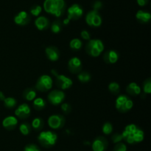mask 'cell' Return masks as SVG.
Returning a JSON list of instances; mask_svg holds the SVG:
<instances>
[{"mask_svg": "<svg viewBox=\"0 0 151 151\" xmlns=\"http://www.w3.org/2000/svg\"><path fill=\"white\" fill-rule=\"evenodd\" d=\"M123 139L128 144H136L142 142L144 139V132L139 127L134 124H128L124 129L122 133Z\"/></svg>", "mask_w": 151, "mask_h": 151, "instance_id": "obj_1", "label": "cell"}, {"mask_svg": "<svg viewBox=\"0 0 151 151\" xmlns=\"http://www.w3.org/2000/svg\"><path fill=\"white\" fill-rule=\"evenodd\" d=\"M43 7L47 13L60 17L65 8V1L64 0H45Z\"/></svg>", "mask_w": 151, "mask_h": 151, "instance_id": "obj_2", "label": "cell"}, {"mask_svg": "<svg viewBox=\"0 0 151 151\" xmlns=\"http://www.w3.org/2000/svg\"><path fill=\"white\" fill-rule=\"evenodd\" d=\"M104 50V44L103 41L100 39H90L88 40L86 50L87 53L92 57H97L103 53Z\"/></svg>", "mask_w": 151, "mask_h": 151, "instance_id": "obj_3", "label": "cell"}, {"mask_svg": "<svg viewBox=\"0 0 151 151\" xmlns=\"http://www.w3.org/2000/svg\"><path fill=\"white\" fill-rule=\"evenodd\" d=\"M58 136L55 133L50 130L42 131L38 136V140L39 143L44 147H50L55 144L57 142Z\"/></svg>", "mask_w": 151, "mask_h": 151, "instance_id": "obj_4", "label": "cell"}, {"mask_svg": "<svg viewBox=\"0 0 151 151\" xmlns=\"http://www.w3.org/2000/svg\"><path fill=\"white\" fill-rule=\"evenodd\" d=\"M115 106L119 112L125 113L130 110L133 107L134 103H133L132 100L130 99L128 96H125V95H120L116 99Z\"/></svg>", "mask_w": 151, "mask_h": 151, "instance_id": "obj_5", "label": "cell"}, {"mask_svg": "<svg viewBox=\"0 0 151 151\" xmlns=\"http://www.w3.org/2000/svg\"><path fill=\"white\" fill-rule=\"evenodd\" d=\"M52 79L48 75H42L37 81L35 87L41 92H45L50 90L52 87Z\"/></svg>", "mask_w": 151, "mask_h": 151, "instance_id": "obj_6", "label": "cell"}, {"mask_svg": "<svg viewBox=\"0 0 151 151\" xmlns=\"http://www.w3.org/2000/svg\"><path fill=\"white\" fill-rule=\"evenodd\" d=\"M86 22L89 26L97 28L102 24V18L97 10H93L88 12L86 16Z\"/></svg>", "mask_w": 151, "mask_h": 151, "instance_id": "obj_7", "label": "cell"}, {"mask_svg": "<svg viewBox=\"0 0 151 151\" xmlns=\"http://www.w3.org/2000/svg\"><path fill=\"white\" fill-rule=\"evenodd\" d=\"M83 14V10L78 4H73L68 8L67 16L69 20H78Z\"/></svg>", "mask_w": 151, "mask_h": 151, "instance_id": "obj_8", "label": "cell"}, {"mask_svg": "<svg viewBox=\"0 0 151 151\" xmlns=\"http://www.w3.org/2000/svg\"><path fill=\"white\" fill-rule=\"evenodd\" d=\"M48 100L52 105H58L62 104L65 99V94L62 90H54L48 94Z\"/></svg>", "mask_w": 151, "mask_h": 151, "instance_id": "obj_9", "label": "cell"}, {"mask_svg": "<svg viewBox=\"0 0 151 151\" xmlns=\"http://www.w3.org/2000/svg\"><path fill=\"white\" fill-rule=\"evenodd\" d=\"M47 122H48L50 127L54 129V130H58V129L61 128L64 125L65 120L62 115H58V114H54L49 117Z\"/></svg>", "mask_w": 151, "mask_h": 151, "instance_id": "obj_10", "label": "cell"}, {"mask_svg": "<svg viewBox=\"0 0 151 151\" xmlns=\"http://www.w3.org/2000/svg\"><path fill=\"white\" fill-rule=\"evenodd\" d=\"M55 83L56 85L60 88L61 90H66V89L70 88L73 84L72 80L69 77L66 76L65 75H61V74H58L56 76Z\"/></svg>", "mask_w": 151, "mask_h": 151, "instance_id": "obj_11", "label": "cell"}, {"mask_svg": "<svg viewBox=\"0 0 151 151\" xmlns=\"http://www.w3.org/2000/svg\"><path fill=\"white\" fill-rule=\"evenodd\" d=\"M30 112L31 110L29 105L27 104H22L16 109L15 115L21 119H24L29 117V115H30Z\"/></svg>", "mask_w": 151, "mask_h": 151, "instance_id": "obj_12", "label": "cell"}, {"mask_svg": "<svg viewBox=\"0 0 151 151\" xmlns=\"http://www.w3.org/2000/svg\"><path fill=\"white\" fill-rule=\"evenodd\" d=\"M30 21V16L29 13L26 11H20L16 14L14 17V22L18 25H27Z\"/></svg>", "mask_w": 151, "mask_h": 151, "instance_id": "obj_13", "label": "cell"}, {"mask_svg": "<svg viewBox=\"0 0 151 151\" xmlns=\"http://www.w3.org/2000/svg\"><path fill=\"white\" fill-rule=\"evenodd\" d=\"M107 147V141L103 137H97L94 139L91 145L93 151H106Z\"/></svg>", "mask_w": 151, "mask_h": 151, "instance_id": "obj_14", "label": "cell"}, {"mask_svg": "<svg viewBox=\"0 0 151 151\" xmlns=\"http://www.w3.org/2000/svg\"><path fill=\"white\" fill-rule=\"evenodd\" d=\"M68 67L69 70L73 73H80L82 68V62L78 57H72L68 62Z\"/></svg>", "mask_w": 151, "mask_h": 151, "instance_id": "obj_15", "label": "cell"}, {"mask_svg": "<svg viewBox=\"0 0 151 151\" xmlns=\"http://www.w3.org/2000/svg\"><path fill=\"white\" fill-rule=\"evenodd\" d=\"M118 59H119V55H118L117 52L114 50L106 52L103 56V59L108 64L116 63L118 61Z\"/></svg>", "mask_w": 151, "mask_h": 151, "instance_id": "obj_16", "label": "cell"}, {"mask_svg": "<svg viewBox=\"0 0 151 151\" xmlns=\"http://www.w3.org/2000/svg\"><path fill=\"white\" fill-rule=\"evenodd\" d=\"M18 124V119L13 115L7 116L2 121V125L7 130H13Z\"/></svg>", "mask_w": 151, "mask_h": 151, "instance_id": "obj_17", "label": "cell"}, {"mask_svg": "<svg viewBox=\"0 0 151 151\" xmlns=\"http://www.w3.org/2000/svg\"><path fill=\"white\" fill-rule=\"evenodd\" d=\"M45 53L47 58L52 62H55L59 59V52L56 47L53 46H49L45 49Z\"/></svg>", "mask_w": 151, "mask_h": 151, "instance_id": "obj_18", "label": "cell"}, {"mask_svg": "<svg viewBox=\"0 0 151 151\" xmlns=\"http://www.w3.org/2000/svg\"><path fill=\"white\" fill-rule=\"evenodd\" d=\"M35 25L39 30H43L48 28L50 25V22H49V19L45 16H38L35 19Z\"/></svg>", "mask_w": 151, "mask_h": 151, "instance_id": "obj_19", "label": "cell"}, {"mask_svg": "<svg viewBox=\"0 0 151 151\" xmlns=\"http://www.w3.org/2000/svg\"><path fill=\"white\" fill-rule=\"evenodd\" d=\"M136 18L139 22H142V23H147V22H150L151 14L149 12L139 10L137 11V14H136Z\"/></svg>", "mask_w": 151, "mask_h": 151, "instance_id": "obj_20", "label": "cell"}, {"mask_svg": "<svg viewBox=\"0 0 151 151\" xmlns=\"http://www.w3.org/2000/svg\"><path fill=\"white\" fill-rule=\"evenodd\" d=\"M127 92L133 96H137L141 93V87L135 82H131L127 86Z\"/></svg>", "mask_w": 151, "mask_h": 151, "instance_id": "obj_21", "label": "cell"}, {"mask_svg": "<svg viewBox=\"0 0 151 151\" xmlns=\"http://www.w3.org/2000/svg\"><path fill=\"white\" fill-rule=\"evenodd\" d=\"M36 97V92L32 88H28L24 92V98L27 101H32Z\"/></svg>", "mask_w": 151, "mask_h": 151, "instance_id": "obj_22", "label": "cell"}, {"mask_svg": "<svg viewBox=\"0 0 151 151\" xmlns=\"http://www.w3.org/2000/svg\"><path fill=\"white\" fill-rule=\"evenodd\" d=\"M32 127L35 129V130H40L44 127V121L42 118L37 117L35 118L32 121Z\"/></svg>", "mask_w": 151, "mask_h": 151, "instance_id": "obj_23", "label": "cell"}, {"mask_svg": "<svg viewBox=\"0 0 151 151\" xmlns=\"http://www.w3.org/2000/svg\"><path fill=\"white\" fill-rule=\"evenodd\" d=\"M45 106L46 102L42 98H36L33 100V107L36 110H42L45 107Z\"/></svg>", "mask_w": 151, "mask_h": 151, "instance_id": "obj_24", "label": "cell"}, {"mask_svg": "<svg viewBox=\"0 0 151 151\" xmlns=\"http://www.w3.org/2000/svg\"><path fill=\"white\" fill-rule=\"evenodd\" d=\"M30 130L31 126L27 122L22 123L19 126V131L24 136H27V135H29V133H30Z\"/></svg>", "mask_w": 151, "mask_h": 151, "instance_id": "obj_25", "label": "cell"}, {"mask_svg": "<svg viewBox=\"0 0 151 151\" xmlns=\"http://www.w3.org/2000/svg\"><path fill=\"white\" fill-rule=\"evenodd\" d=\"M78 78L81 82L86 83L91 80V75L88 72H81L78 73Z\"/></svg>", "mask_w": 151, "mask_h": 151, "instance_id": "obj_26", "label": "cell"}, {"mask_svg": "<svg viewBox=\"0 0 151 151\" xmlns=\"http://www.w3.org/2000/svg\"><path fill=\"white\" fill-rule=\"evenodd\" d=\"M69 45H70V47L73 50H80L82 47V41H81V39L78 38H73V39L71 40L70 43H69Z\"/></svg>", "mask_w": 151, "mask_h": 151, "instance_id": "obj_27", "label": "cell"}, {"mask_svg": "<svg viewBox=\"0 0 151 151\" xmlns=\"http://www.w3.org/2000/svg\"><path fill=\"white\" fill-rule=\"evenodd\" d=\"M109 90L113 94H118L119 93V90H120V87H119L118 83L113 81L109 84Z\"/></svg>", "mask_w": 151, "mask_h": 151, "instance_id": "obj_28", "label": "cell"}, {"mask_svg": "<svg viewBox=\"0 0 151 151\" xmlns=\"http://www.w3.org/2000/svg\"><path fill=\"white\" fill-rule=\"evenodd\" d=\"M4 103L7 107L13 108L16 105V100L13 97H5L4 99Z\"/></svg>", "mask_w": 151, "mask_h": 151, "instance_id": "obj_29", "label": "cell"}, {"mask_svg": "<svg viewBox=\"0 0 151 151\" xmlns=\"http://www.w3.org/2000/svg\"><path fill=\"white\" fill-rule=\"evenodd\" d=\"M103 133L106 135H109L113 131V126L110 122H106L103 126Z\"/></svg>", "mask_w": 151, "mask_h": 151, "instance_id": "obj_30", "label": "cell"}, {"mask_svg": "<svg viewBox=\"0 0 151 151\" xmlns=\"http://www.w3.org/2000/svg\"><path fill=\"white\" fill-rule=\"evenodd\" d=\"M42 11V7H41L40 5H34L32 6V7L30 8V12L31 15L34 16H38L40 15V13H41Z\"/></svg>", "mask_w": 151, "mask_h": 151, "instance_id": "obj_31", "label": "cell"}, {"mask_svg": "<svg viewBox=\"0 0 151 151\" xmlns=\"http://www.w3.org/2000/svg\"><path fill=\"white\" fill-rule=\"evenodd\" d=\"M143 91L147 94H150L151 93V80L150 78H148L146 80L143 85Z\"/></svg>", "mask_w": 151, "mask_h": 151, "instance_id": "obj_32", "label": "cell"}, {"mask_svg": "<svg viewBox=\"0 0 151 151\" xmlns=\"http://www.w3.org/2000/svg\"><path fill=\"white\" fill-rule=\"evenodd\" d=\"M51 30L54 33H58L60 30H61V27H60L59 22H56L55 21V22H53L51 25Z\"/></svg>", "mask_w": 151, "mask_h": 151, "instance_id": "obj_33", "label": "cell"}, {"mask_svg": "<svg viewBox=\"0 0 151 151\" xmlns=\"http://www.w3.org/2000/svg\"><path fill=\"white\" fill-rule=\"evenodd\" d=\"M113 151H127V147L124 143H117L114 147Z\"/></svg>", "mask_w": 151, "mask_h": 151, "instance_id": "obj_34", "label": "cell"}, {"mask_svg": "<svg viewBox=\"0 0 151 151\" xmlns=\"http://www.w3.org/2000/svg\"><path fill=\"white\" fill-rule=\"evenodd\" d=\"M24 151H41L39 147L34 144H29L24 147Z\"/></svg>", "mask_w": 151, "mask_h": 151, "instance_id": "obj_35", "label": "cell"}, {"mask_svg": "<svg viewBox=\"0 0 151 151\" xmlns=\"http://www.w3.org/2000/svg\"><path fill=\"white\" fill-rule=\"evenodd\" d=\"M122 139H123V138H122V134H120V133H115L112 136V141L115 144L119 143Z\"/></svg>", "mask_w": 151, "mask_h": 151, "instance_id": "obj_36", "label": "cell"}, {"mask_svg": "<svg viewBox=\"0 0 151 151\" xmlns=\"http://www.w3.org/2000/svg\"><path fill=\"white\" fill-rule=\"evenodd\" d=\"M81 36L83 39L86 40V41H88V40L91 39V36H90L89 32L87 31L86 30H83L81 31Z\"/></svg>", "mask_w": 151, "mask_h": 151, "instance_id": "obj_37", "label": "cell"}, {"mask_svg": "<svg viewBox=\"0 0 151 151\" xmlns=\"http://www.w3.org/2000/svg\"><path fill=\"white\" fill-rule=\"evenodd\" d=\"M61 110L65 113H69L71 111V107L69 104L67 103H62L60 105Z\"/></svg>", "mask_w": 151, "mask_h": 151, "instance_id": "obj_38", "label": "cell"}, {"mask_svg": "<svg viewBox=\"0 0 151 151\" xmlns=\"http://www.w3.org/2000/svg\"><path fill=\"white\" fill-rule=\"evenodd\" d=\"M92 7L93 8H94V10H97V11H98V10H100V9H101L102 7H103V3H102L100 1H99V0H97V1H95L94 3H93Z\"/></svg>", "mask_w": 151, "mask_h": 151, "instance_id": "obj_39", "label": "cell"}, {"mask_svg": "<svg viewBox=\"0 0 151 151\" xmlns=\"http://www.w3.org/2000/svg\"><path fill=\"white\" fill-rule=\"evenodd\" d=\"M149 0H137V2L138 5L141 6V7H144L146 4L148 3Z\"/></svg>", "mask_w": 151, "mask_h": 151, "instance_id": "obj_40", "label": "cell"}, {"mask_svg": "<svg viewBox=\"0 0 151 151\" xmlns=\"http://www.w3.org/2000/svg\"><path fill=\"white\" fill-rule=\"evenodd\" d=\"M5 99V96H4V93L0 91V100L1 101H4V99Z\"/></svg>", "mask_w": 151, "mask_h": 151, "instance_id": "obj_41", "label": "cell"}, {"mask_svg": "<svg viewBox=\"0 0 151 151\" xmlns=\"http://www.w3.org/2000/svg\"><path fill=\"white\" fill-rule=\"evenodd\" d=\"M69 21H70V20H69L68 18H67V19H65L64 20H63V24H64V25H68V24L69 23Z\"/></svg>", "mask_w": 151, "mask_h": 151, "instance_id": "obj_42", "label": "cell"}]
</instances>
